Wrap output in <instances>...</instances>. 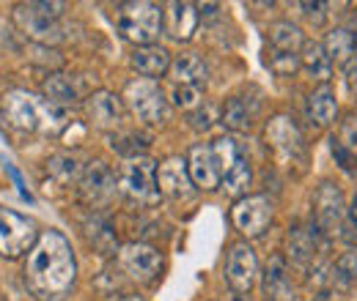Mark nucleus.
Returning <instances> with one entry per match:
<instances>
[{
  "instance_id": "f257e3e1",
  "label": "nucleus",
  "mask_w": 357,
  "mask_h": 301,
  "mask_svg": "<svg viewBox=\"0 0 357 301\" xmlns=\"http://www.w3.org/2000/svg\"><path fill=\"white\" fill-rule=\"evenodd\" d=\"M77 279L72 244L58 230H42L25 263V285L39 301H61L69 296Z\"/></svg>"
},
{
  "instance_id": "f03ea898",
  "label": "nucleus",
  "mask_w": 357,
  "mask_h": 301,
  "mask_svg": "<svg viewBox=\"0 0 357 301\" xmlns=\"http://www.w3.org/2000/svg\"><path fill=\"white\" fill-rule=\"evenodd\" d=\"M3 113H6V121L20 131H45V134H58V131L66 127V113L63 107L39 99L28 90H8L3 96Z\"/></svg>"
},
{
  "instance_id": "7ed1b4c3",
  "label": "nucleus",
  "mask_w": 357,
  "mask_h": 301,
  "mask_svg": "<svg viewBox=\"0 0 357 301\" xmlns=\"http://www.w3.org/2000/svg\"><path fill=\"white\" fill-rule=\"evenodd\" d=\"M116 28L127 42L137 47H149L160 36L162 28V11L154 3L146 0H132V3H121L116 8Z\"/></svg>"
},
{
  "instance_id": "20e7f679",
  "label": "nucleus",
  "mask_w": 357,
  "mask_h": 301,
  "mask_svg": "<svg viewBox=\"0 0 357 301\" xmlns=\"http://www.w3.org/2000/svg\"><path fill=\"white\" fill-rule=\"evenodd\" d=\"M121 101L132 110V115L143 124L160 127L168 121V101L162 96V88L154 80H132L124 88Z\"/></svg>"
},
{
  "instance_id": "39448f33",
  "label": "nucleus",
  "mask_w": 357,
  "mask_h": 301,
  "mask_svg": "<svg viewBox=\"0 0 357 301\" xmlns=\"http://www.w3.org/2000/svg\"><path fill=\"white\" fill-rule=\"evenodd\" d=\"M39 227L33 219L17 214L11 209H0V255L8 260L31 252L39 241Z\"/></svg>"
},
{
  "instance_id": "423d86ee",
  "label": "nucleus",
  "mask_w": 357,
  "mask_h": 301,
  "mask_svg": "<svg viewBox=\"0 0 357 301\" xmlns=\"http://www.w3.org/2000/svg\"><path fill=\"white\" fill-rule=\"evenodd\" d=\"M119 186L127 197L137 203H157L160 200V186H157V165L146 156H132L124 162L119 172Z\"/></svg>"
},
{
  "instance_id": "0eeeda50",
  "label": "nucleus",
  "mask_w": 357,
  "mask_h": 301,
  "mask_svg": "<svg viewBox=\"0 0 357 301\" xmlns=\"http://www.w3.org/2000/svg\"><path fill=\"white\" fill-rule=\"evenodd\" d=\"M347 216V206H344V195L335 184H321L316 189V197H313V219H316V230L321 236H335L341 230V222Z\"/></svg>"
},
{
  "instance_id": "6e6552de",
  "label": "nucleus",
  "mask_w": 357,
  "mask_h": 301,
  "mask_svg": "<svg viewBox=\"0 0 357 301\" xmlns=\"http://www.w3.org/2000/svg\"><path fill=\"white\" fill-rule=\"evenodd\" d=\"M272 214H275V209H272V200L267 195H248V197L236 200V206L231 209V219H234L236 230H242L250 238H256L267 230Z\"/></svg>"
},
{
  "instance_id": "1a4fd4ad",
  "label": "nucleus",
  "mask_w": 357,
  "mask_h": 301,
  "mask_svg": "<svg viewBox=\"0 0 357 301\" xmlns=\"http://www.w3.org/2000/svg\"><path fill=\"white\" fill-rule=\"evenodd\" d=\"M14 22L17 28L39 44H58L63 39V28L58 25V19L47 17L45 11H39L36 3H20L14 8Z\"/></svg>"
},
{
  "instance_id": "9d476101",
  "label": "nucleus",
  "mask_w": 357,
  "mask_h": 301,
  "mask_svg": "<svg viewBox=\"0 0 357 301\" xmlns=\"http://www.w3.org/2000/svg\"><path fill=\"white\" fill-rule=\"evenodd\" d=\"M119 266L135 282H154L162 268V255L151 244H124L119 252Z\"/></svg>"
},
{
  "instance_id": "9b49d317",
  "label": "nucleus",
  "mask_w": 357,
  "mask_h": 301,
  "mask_svg": "<svg viewBox=\"0 0 357 301\" xmlns=\"http://www.w3.org/2000/svg\"><path fill=\"white\" fill-rule=\"evenodd\" d=\"M259 277V260L248 244H234L225 260V282L234 293H250Z\"/></svg>"
},
{
  "instance_id": "f8f14e48",
  "label": "nucleus",
  "mask_w": 357,
  "mask_h": 301,
  "mask_svg": "<svg viewBox=\"0 0 357 301\" xmlns=\"http://www.w3.org/2000/svg\"><path fill=\"white\" fill-rule=\"evenodd\" d=\"M86 115L96 129H119L124 121V101L110 90H96L86 99Z\"/></svg>"
},
{
  "instance_id": "ddd939ff",
  "label": "nucleus",
  "mask_w": 357,
  "mask_h": 301,
  "mask_svg": "<svg viewBox=\"0 0 357 301\" xmlns=\"http://www.w3.org/2000/svg\"><path fill=\"white\" fill-rule=\"evenodd\" d=\"M187 168H190V178H192V184L198 189L215 192L218 186H223V172H220V165H218V156H215L212 145H192Z\"/></svg>"
},
{
  "instance_id": "4468645a",
  "label": "nucleus",
  "mask_w": 357,
  "mask_h": 301,
  "mask_svg": "<svg viewBox=\"0 0 357 301\" xmlns=\"http://www.w3.org/2000/svg\"><path fill=\"white\" fill-rule=\"evenodd\" d=\"M157 186H160V195H165V197H174V200L190 197L192 195V178H190L187 159H181V156L165 159L157 168Z\"/></svg>"
},
{
  "instance_id": "2eb2a0df",
  "label": "nucleus",
  "mask_w": 357,
  "mask_h": 301,
  "mask_svg": "<svg viewBox=\"0 0 357 301\" xmlns=\"http://www.w3.org/2000/svg\"><path fill=\"white\" fill-rule=\"evenodd\" d=\"M116 192V178L102 162H91L80 175V197L89 206H105Z\"/></svg>"
},
{
  "instance_id": "dca6fc26",
  "label": "nucleus",
  "mask_w": 357,
  "mask_h": 301,
  "mask_svg": "<svg viewBox=\"0 0 357 301\" xmlns=\"http://www.w3.org/2000/svg\"><path fill=\"white\" fill-rule=\"evenodd\" d=\"M267 143L283 156H300L303 154V134L294 127L291 118L275 115L267 124Z\"/></svg>"
},
{
  "instance_id": "f3484780",
  "label": "nucleus",
  "mask_w": 357,
  "mask_h": 301,
  "mask_svg": "<svg viewBox=\"0 0 357 301\" xmlns=\"http://www.w3.org/2000/svg\"><path fill=\"white\" fill-rule=\"evenodd\" d=\"M162 22H165V31L171 39L176 42H190L195 28H198V6L192 3H168L165 6V14H162Z\"/></svg>"
},
{
  "instance_id": "a211bd4d",
  "label": "nucleus",
  "mask_w": 357,
  "mask_h": 301,
  "mask_svg": "<svg viewBox=\"0 0 357 301\" xmlns=\"http://www.w3.org/2000/svg\"><path fill=\"white\" fill-rule=\"evenodd\" d=\"M132 69L137 74H143L146 80H154V77H162L168 69H171V52L165 47H157V44H149V47H135L132 52Z\"/></svg>"
},
{
  "instance_id": "6ab92c4d",
  "label": "nucleus",
  "mask_w": 357,
  "mask_h": 301,
  "mask_svg": "<svg viewBox=\"0 0 357 301\" xmlns=\"http://www.w3.org/2000/svg\"><path fill=\"white\" fill-rule=\"evenodd\" d=\"M264 293L272 301H297L289 271H286V260L280 255H275L264 268Z\"/></svg>"
},
{
  "instance_id": "aec40b11",
  "label": "nucleus",
  "mask_w": 357,
  "mask_h": 301,
  "mask_svg": "<svg viewBox=\"0 0 357 301\" xmlns=\"http://www.w3.org/2000/svg\"><path fill=\"white\" fill-rule=\"evenodd\" d=\"M324 52H327L330 63H335V66H349L352 58H355V52H357L355 33L347 31V28H335V31H330L327 39H324Z\"/></svg>"
},
{
  "instance_id": "412c9836",
  "label": "nucleus",
  "mask_w": 357,
  "mask_h": 301,
  "mask_svg": "<svg viewBox=\"0 0 357 301\" xmlns=\"http://www.w3.org/2000/svg\"><path fill=\"white\" fill-rule=\"evenodd\" d=\"M206 63L195 55V52H184L171 63V77L176 80V86H192L198 88L201 83H206Z\"/></svg>"
},
{
  "instance_id": "4be33fe9",
  "label": "nucleus",
  "mask_w": 357,
  "mask_h": 301,
  "mask_svg": "<svg viewBox=\"0 0 357 301\" xmlns=\"http://www.w3.org/2000/svg\"><path fill=\"white\" fill-rule=\"evenodd\" d=\"M308 115H311L313 124H319V127H330L335 121L338 101H335V93L330 90V86L316 88L308 96Z\"/></svg>"
},
{
  "instance_id": "5701e85b",
  "label": "nucleus",
  "mask_w": 357,
  "mask_h": 301,
  "mask_svg": "<svg viewBox=\"0 0 357 301\" xmlns=\"http://www.w3.org/2000/svg\"><path fill=\"white\" fill-rule=\"evenodd\" d=\"M286 250L291 260L297 263H311L313 255H316V230H308V227H291L289 236H286Z\"/></svg>"
},
{
  "instance_id": "b1692460",
  "label": "nucleus",
  "mask_w": 357,
  "mask_h": 301,
  "mask_svg": "<svg viewBox=\"0 0 357 301\" xmlns=\"http://www.w3.org/2000/svg\"><path fill=\"white\" fill-rule=\"evenodd\" d=\"M269 44L275 52H289V55H297V49L303 47V31L291 22H275L269 28Z\"/></svg>"
},
{
  "instance_id": "393cba45",
  "label": "nucleus",
  "mask_w": 357,
  "mask_h": 301,
  "mask_svg": "<svg viewBox=\"0 0 357 301\" xmlns=\"http://www.w3.org/2000/svg\"><path fill=\"white\" fill-rule=\"evenodd\" d=\"M223 186L228 195H234V197H239L242 200V195L248 192V186H250V165H248V156L245 154H239L223 172Z\"/></svg>"
},
{
  "instance_id": "a878e982",
  "label": "nucleus",
  "mask_w": 357,
  "mask_h": 301,
  "mask_svg": "<svg viewBox=\"0 0 357 301\" xmlns=\"http://www.w3.org/2000/svg\"><path fill=\"white\" fill-rule=\"evenodd\" d=\"M300 60H303V66L311 72L316 80H321V83H327V80H330L333 63H330V58H327V52H324V47H321V44H316V42L303 44V55H300Z\"/></svg>"
},
{
  "instance_id": "bb28decb",
  "label": "nucleus",
  "mask_w": 357,
  "mask_h": 301,
  "mask_svg": "<svg viewBox=\"0 0 357 301\" xmlns=\"http://www.w3.org/2000/svg\"><path fill=\"white\" fill-rule=\"evenodd\" d=\"M42 90H45L47 101H52V104H58V107H63V110L77 101V90H75V86H72L63 74H52L50 80H45Z\"/></svg>"
},
{
  "instance_id": "cd10ccee",
  "label": "nucleus",
  "mask_w": 357,
  "mask_h": 301,
  "mask_svg": "<svg viewBox=\"0 0 357 301\" xmlns=\"http://www.w3.org/2000/svg\"><path fill=\"white\" fill-rule=\"evenodd\" d=\"M330 282L338 288V291H349L357 282V252H344L341 258L335 260L333 266V274H330Z\"/></svg>"
},
{
  "instance_id": "c85d7f7f",
  "label": "nucleus",
  "mask_w": 357,
  "mask_h": 301,
  "mask_svg": "<svg viewBox=\"0 0 357 301\" xmlns=\"http://www.w3.org/2000/svg\"><path fill=\"white\" fill-rule=\"evenodd\" d=\"M223 124L234 131H248L253 127V110H248V101L231 99L223 107Z\"/></svg>"
},
{
  "instance_id": "c756f323",
  "label": "nucleus",
  "mask_w": 357,
  "mask_h": 301,
  "mask_svg": "<svg viewBox=\"0 0 357 301\" xmlns=\"http://www.w3.org/2000/svg\"><path fill=\"white\" fill-rule=\"evenodd\" d=\"M47 172L55 178V181H61V184H72L77 175H80V165L72 159V156H50V162H47Z\"/></svg>"
},
{
  "instance_id": "7c9ffc66",
  "label": "nucleus",
  "mask_w": 357,
  "mask_h": 301,
  "mask_svg": "<svg viewBox=\"0 0 357 301\" xmlns=\"http://www.w3.org/2000/svg\"><path fill=\"white\" fill-rule=\"evenodd\" d=\"M269 69L278 74V77H289V74H294L300 66H303V60H300V55H289V52H275L272 49V55L267 58Z\"/></svg>"
},
{
  "instance_id": "2f4dec72",
  "label": "nucleus",
  "mask_w": 357,
  "mask_h": 301,
  "mask_svg": "<svg viewBox=\"0 0 357 301\" xmlns=\"http://www.w3.org/2000/svg\"><path fill=\"white\" fill-rule=\"evenodd\" d=\"M174 104L187 113H195L201 107V90L192 86H176L174 88Z\"/></svg>"
},
{
  "instance_id": "473e14b6",
  "label": "nucleus",
  "mask_w": 357,
  "mask_h": 301,
  "mask_svg": "<svg viewBox=\"0 0 357 301\" xmlns=\"http://www.w3.org/2000/svg\"><path fill=\"white\" fill-rule=\"evenodd\" d=\"M338 143L349 151L357 148V115H349L344 124H341V131H338Z\"/></svg>"
},
{
  "instance_id": "72a5a7b5",
  "label": "nucleus",
  "mask_w": 357,
  "mask_h": 301,
  "mask_svg": "<svg viewBox=\"0 0 357 301\" xmlns=\"http://www.w3.org/2000/svg\"><path fill=\"white\" fill-rule=\"evenodd\" d=\"M330 151H333V156H335V162L341 165V170H355V154L349 151V148H344L335 137H333V145H330Z\"/></svg>"
},
{
  "instance_id": "f704fd0d",
  "label": "nucleus",
  "mask_w": 357,
  "mask_h": 301,
  "mask_svg": "<svg viewBox=\"0 0 357 301\" xmlns=\"http://www.w3.org/2000/svg\"><path fill=\"white\" fill-rule=\"evenodd\" d=\"M347 238L349 241H357V197L352 200V206L347 209Z\"/></svg>"
},
{
  "instance_id": "c9c22d12",
  "label": "nucleus",
  "mask_w": 357,
  "mask_h": 301,
  "mask_svg": "<svg viewBox=\"0 0 357 301\" xmlns=\"http://www.w3.org/2000/svg\"><path fill=\"white\" fill-rule=\"evenodd\" d=\"M347 86L352 93H357V66H349V72H347Z\"/></svg>"
},
{
  "instance_id": "e433bc0d",
  "label": "nucleus",
  "mask_w": 357,
  "mask_h": 301,
  "mask_svg": "<svg viewBox=\"0 0 357 301\" xmlns=\"http://www.w3.org/2000/svg\"><path fill=\"white\" fill-rule=\"evenodd\" d=\"M119 301H146L143 296H121Z\"/></svg>"
},
{
  "instance_id": "4c0bfd02",
  "label": "nucleus",
  "mask_w": 357,
  "mask_h": 301,
  "mask_svg": "<svg viewBox=\"0 0 357 301\" xmlns=\"http://www.w3.org/2000/svg\"><path fill=\"white\" fill-rule=\"evenodd\" d=\"M316 301H333V299H330V293H319V296H316Z\"/></svg>"
}]
</instances>
